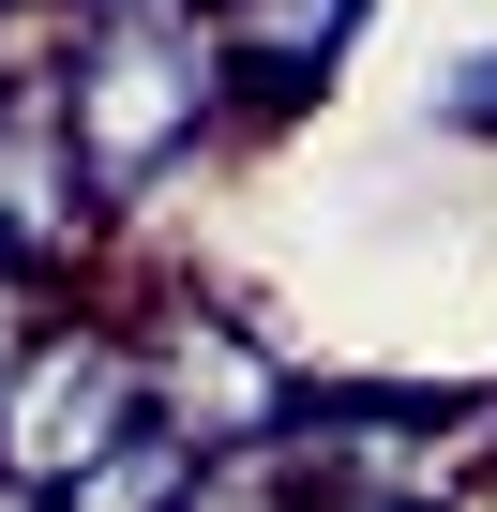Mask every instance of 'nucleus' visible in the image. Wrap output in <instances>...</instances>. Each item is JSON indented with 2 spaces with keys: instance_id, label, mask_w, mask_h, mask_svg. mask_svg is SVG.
<instances>
[{
  "instance_id": "obj_1",
  "label": "nucleus",
  "mask_w": 497,
  "mask_h": 512,
  "mask_svg": "<svg viewBox=\"0 0 497 512\" xmlns=\"http://www.w3.org/2000/svg\"><path fill=\"white\" fill-rule=\"evenodd\" d=\"M61 121H76V166L121 226H151L181 181H211L241 136V76L211 46V16H76V61H61Z\"/></svg>"
},
{
  "instance_id": "obj_5",
  "label": "nucleus",
  "mask_w": 497,
  "mask_h": 512,
  "mask_svg": "<svg viewBox=\"0 0 497 512\" xmlns=\"http://www.w3.org/2000/svg\"><path fill=\"white\" fill-rule=\"evenodd\" d=\"M422 136H452V151H497V46H467V61L422 91Z\"/></svg>"
},
{
  "instance_id": "obj_7",
  "label": "nucleus",
  "mask_w": 497,
  "mask_h": 512,
  "mask_svg": "<svg viewBox=\"0 0 497 512\" xmlns=\"http://www.w3.org/2000/svg\"><path fill=\"white\" fill-rule=\"evenodd\" d=\"M0 272H31V151H16V106H0Z\"/></svg>"
},
{
  "instance_id": "obj_6",
  "label": "nucleus",
  "mask_w": 497,
  "mask_h": 512,
  "mask_svg": "<svg viewBox=\"0 0 497 512\" xmlns=\"http://www.w3.org/2000/svg\"><path fill=\"white\" fill-rule=\"evenodd\" d=\"M61 302H76V287H46V272H0V407H16V377H31V347L61 332Z\"/></svg>"
},
{
  "instance_id": "obj_9",
  "label": "nucleus",
  "mask_w": 497,
  "mask_h": 512,
  "mask_svg": "<svg viewBox=\"0 0 497 512\" xmlns=\"http://www.w3.org/2000/svg\"><path fill=\"white\" fill-rule=\"evenodd\" d=\"M0 16H31V0H0Z\"/></svg>"
},
{
  "instance_id": "obj_3",
  "label": "nucleus",
  "mask_w": 497,
  "mask_h": 512,
  "mask_svg": "<svg viewBox=\"0 0 497 512\" xmlns=\"http://www.w3.org/2000/svg\"><path fill=\"white\" fill-rule=\"evenodd\" d=\"M136 437H151V332H136V302L76 287L61 332L31 347L16 407H0V467L46 482V497H76V482H91L106 452H136Z\"/></svg>"
},
{
  "instance_id": "obj_4",
  "label": "nucleus",
  "mask_w": 497,
  "mask_h": 512,
  "mask_svg": "<svg viewBox=\"0 0 497 512\" xmlns=\"http://www.w3.org/2000/svg\"><path fill=\"white\" fill-rule=\"evenodd\" d=\"M362 16H377V0H211V46H226V76H241V121H302V106L347 76Z\"/></svg>"
},
{
  "instance_id": "obj_2",
  "label": "nucleus",
  "mask_w": 497,
  "mask_h": 512,
  "mask_svg": "<svg viewBox=\"0 0 497 512\" xmlns=\"http://www.w3.org/2000/svg\"><path fill=\"white\" fill-rule=\"evenodd\" d=\"M136 332H151V422H166V437H196L211 467L287 452V437H302V407H317V377H332V362H302L272 317L211 302L196 272L136 287Z\"/></svg>"
},
{
  "instance_id": "obj_8",
  "label": "nucleus",
  "mask_w": 497,
  "mask_h": 512,
  "mask_svg": "<svg viewBox=\"0 0 497 512\" xmlns=\"http://www.w3.org/2000/svg\"><path fill=\"white\" fill-rule=\"evenodd\" d=\"M76 16H211V0H76Z\"/></svg>"
}]
</instances>
